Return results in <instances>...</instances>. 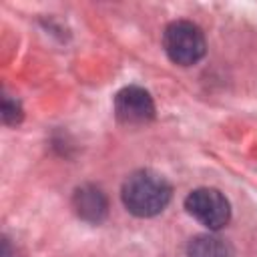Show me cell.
<instances>
[{
    "mask_svg": "<svg viewBox=\"0 0 257 257\" xmlns=\"http://www.w3.org/2000/svg\"><path fill=\"white\" fill-rule=\"evenodd\" d=\"M171 195H173V189L169 181L151 169H141L128 175L120 191L126 211L137 217L159 215L169 205Z\"/></svg>",
    "mask_w": 257,
    "mask_h": 257,
    "instance_id": "obj_1",
    "label": "cell"
},
{
    "mask_svg": "<svg viewBox=\"0 0 257 257\" xmlns=\"http://www.w3.org/2000/svg\"><path fill=\"white\" fill-rule=\"evenodd\" d=\"M163 48L175 64L191 66L205 56L207 42L197 24L189 20H175L165 28Z\"/></svg>",
    "mask_w": 257,
    "mask_h": 257,
    "instance_id": "obj_2",
    "label": "cell"
},
{
    "mask_svg": "<svg viewBox=\"0 0 257 257\" xmlns=\"http://www.w3.org/2000/svg\"><path fill=\"white\" fill-rule=\"evenodd\" d=\"M185 209L191 217H195L201 225H205L211 231L225 227L231 219V207L225 195L209 187L191 191L185 199Z\"/></svg>",
    "mask_w": 257,
    "mask_h": 257,
    "instance_id": "obj_3",
    "label": "cell"
},
{
    "mask_svg": "<svg viewBox=\"0 0 257 257\" xmlns=\"http://www.w3.org/2000/svg\"><path fill=\"white\" fill-rule=\"evenodd\" d=\"M114 114L122 124H143L155 116L153 96L141 86H124L114 96Z\"/></svg>",
    "mask_w": 257,
    "mask_h": 257,
    "instance_id": "obj_4",
    "label": "cell"
},
{
    "mask_svg": "<svg viewBox=\"0 0 257 257\" xmlns=\"http://www.w3.org/2000/svg\"><path fill=\"white\" fill-rule=\"evenodd\" d=\"M72 207L82 221L100 223L106 217L108 203L104 193L94 185H82L72 195Z\"/></svg>",
    "mask_w": 257,
    "mask_h": 257,
    "instance_id": "obj_5",
    "label": "cell"
},
{
    "mask_svg": "<svg viewBox=\"0 0 257 257\" xmlns=\"http://www.w3.org/2000/svg\"><path fill=\"white\" fill-rule=\"evenodd\" d=\"M189 257H231L229 245L215 235H199L187 247Z\"/></svg>",
    "mask_w": 257,
    "mask_h": 257,
    "instance_id": "obj_6",
    "label": "cell"
},
{
    "mask_svg": "<svg viewBox=\"0 0 257 257\" xmlns=\"http://www.w3.org/2000/svg\"><path fill=\"white\" fill-rule=\"evenodd\" d=\"M2 118L6 124H18L22 120V108L18 100H12L10 96L2 98Z\"/></svg>",
    "mask_w": 257,
    "mask_h": 257,
    "instance_id": "obj_7",
    "label": "cell"
}]
</instances>
